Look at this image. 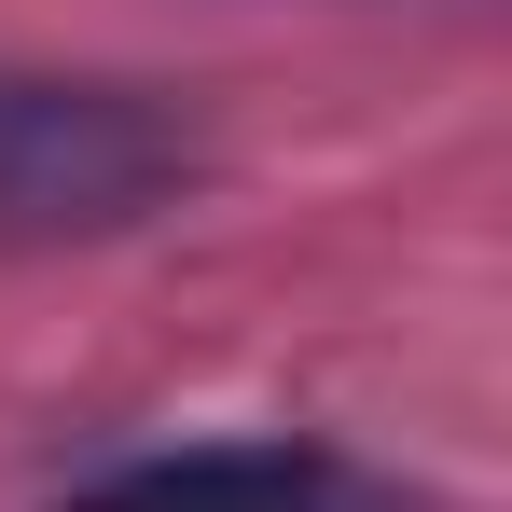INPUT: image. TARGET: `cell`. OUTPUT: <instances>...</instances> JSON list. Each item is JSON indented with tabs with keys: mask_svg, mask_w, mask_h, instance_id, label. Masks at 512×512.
<instances>
[{
	"mask_svg": "<svg viewBox=\"0 0 512 512\" xmlns=\"http://www.w3.org/2000/svg\"><path fill=\"white\" fill-rule=\"evenodd\" d=\"M70 512H346V471L291 429H236V443L111 457L97 485H70Z\"/></svg>",
	"mask_w": 512,
	"mask_h": 512,
	"instance_id": "cell-2",
	"label": "cell"
},
{
	"mask_svg": "<svg viewBox=\"0 0 512 512\" xmlns=\"http://www.w3.org/2000/svg\"><path fill=\"white\" fill-rule=\"evenodd\" d=\"M194 111L153 84H97V70H14L0 56V250H97L180 208Z\"/></svg>",
	"mask_w": 512,
	"mask_h": 512,
	"instance_id": "cell-1",
	"label": "cell"
}]
</instances>
